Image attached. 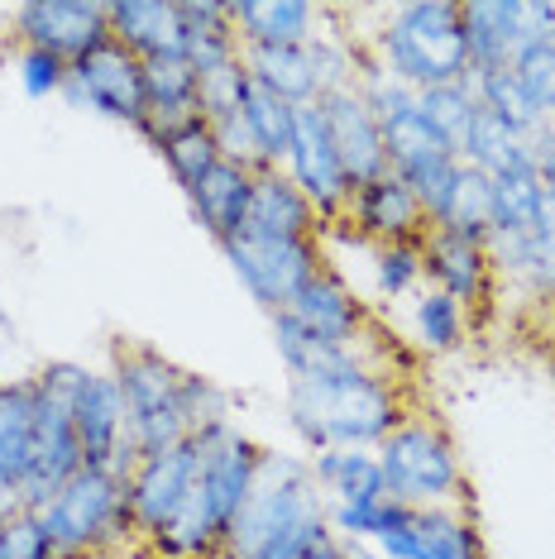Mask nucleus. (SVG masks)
Masks as SVG:
<instances>
[{
    "mask_svg": "<svg viewBox=\"0 0 555 559\" xmlns=\"http://www.w3.org/2000/svg\"><path fill=\"white\" fill-rule=\"evenodd\" d=\"M68 96L72 106H86L106 120L120 124H144L149 120V96H144V62L116 39L92 48L68 68Z\"/></svg>",
    "mask_w": 555,
    "mask_h": 559,
    "instance_id": "nucleus-10",
    "label": "nucleus"
},
{
    "mask_svg": "<svg viewBox=\"0 0 555 559\" xmlns=\"http://www.w3.org/2000/svg\"><path fill=\"white\" fill-rule=\"evenodd\" d=\"M460 24L470 72L512 68L522 53V0H464Z\"/></svg>",
    "mask_w": 555,
    "mask_h": 559,
    "instance_id": "nucleus-23",
    "label": "nucleus"
},
{
    "mask_svg": "<svg viewBox=\"0 0 555 559\" xmlns=\"http://www.w3.org/2000/svg\"><path fill=\"white\" fill-rule=\"evenodd\" d=\"M416 106H422V116L432 120V130L446 139L450 148H460L464 130H470L479 116L474 82H450V86H432V92H416Z\"/></svg>",
    "mask_w": 555,
    "mask_h": 559,
    "instance_id": "nucleus-37",
    "label": "nucleus"
},
{
    "mask_svg": "<svg viewBox=\"0 0 555 559\" xmlns=\"http://www.w3.org/2000/svg\"><path fill=\"white\" fill-rule=\"evenodd\" d=\"M34 464V378L0 383V483L20 488Z\"/></svg>",
    "mask_w": 555,
    "mask_h": 559,
    "instance_id": "nucleus-29",
    "label": "nucleus"
},
{
    "mask_svg": "<svg viewBox=\"0 0 555 559\" xmlns=\"http://www.w3.org/2000/svg\"><path fill=\"white\" fill-rule=\"evenodd\" d=\"M402 502L393 498H378V502H331V531L340 540H355V545H378L388 531L398 526Z\"/></svg>",
    "mask_w": 555,
    "mask_h": 559,
    "instance_id": "nucleus-39",
    "label": "nucleus"
},
{
    "mask_svg": "<svg viewBox=\"0 0 555 559\" xmlns=\"http://www.w3.org/2000/svg\"><path fill=\"white\" fill-rule=\"evenodd\" d=\"M15 78H20V86H24V96L48 100V96L68 92V62L54 58V53H39V48H20Z\"/></svg>",
    "mask_w": 555,
    "mask_h": 559,
    "instance_id": "nucleus-44",
    "label": "nucleus"
},
{
    "mask_svg": "<svg viewBox=\"0 0 555 559\" xmlns=\"http://www.w3.org/2000/svg\"><path fill=\"white\" fill-rule=\"evenodd\" d=\"M321 116H326V124H331L335 154H340V163H345V177H350V192L388 173L383 124H378V116L364 106V96L355 92V86H350V92L326 96L321 100Z\"/></svg>",
    "mask_w": 555,
    "mask_h": 559,
    "instance_id": "nucleus-19",
    "label": "nucleus"
},
{
    "mask_svg": "<svg viewBox=\"0 0 555 559\" xmlns=\"http://www.w3.org/2000/svg\"><path fill=\"white\" fill-rule=\"evenodd\" d=\"M283 173L302 187V197L317 206L321 225H335L350 206V177H345V163L335 154V139H331V124L321 116V100L317 106H297V120H293V144H287V158H283Z\"/></svg>",
    "mask_w": 555,
    "mask_h": 559,
    "instance_id": "nucleus-12",
    "label": "nucleus"
},
{
    "mask_svg": "<svg viewBox=\"0 0 555 559\" xmlns=\"http://www.w3.org/2000/svg\"><path fill=\"white\" fill-rule=\"evenodd\" d=\"M378 468H383L388 498L402 507H456L464 498V468L456 454V440L436 416L408 412L393 436L378 444Z\"/></svg>",
    "mask_w": 555,
    "mask_h": 559,
    "instance_id": "nucleus-7",
    "label": "nucleus"
},
{
    "mask_svg": "<svg viewBox=\"0 0 555 559\" xmlns=\"http://www.w3.org/2000/svg\"><path fill=\"white\" fill-rule=\"evenodd\" d=\"M192 440L201 444L197 483L187 492L182 512L173 516V526L158 540H149V550L163 559H221L231 521L239 516V507H245L249 488L259 478V464H263V450L235 421L211 426Z\"/></svg>",
    "mask_w": 555,
    "mask_h": 559,
    "instance_id": "nucleus-3",
    "label": "nucleus"
},
{
    "mask_svg": "<svg viewBox=\"0 0 555 559\" xmlns=\"http://www.w3.org/2000/svg\"><path fill=\"white\" fill-rule=\"evenodd\" d=\"M388 559H484L474 526L456 507H402L398 526L378 540Z\"/></svg>",
    "mask_w": 555,
    "mask_h": 559,
    "instance_id": "nucleus-18",
    "label": "nucleus"
},
{
    "mask_svg": "<svg viewBox=\"0 0 555 559\" xmlns=\"http://www.w3.org/2000/svg\"><path fill=\"white\" fill-rule=\"evenodd\" d=\"M488 259H494V273H508L522 287H532L536 297H551L555 292V225L546 221L541 230H527V235H488Z\"/></svg>",
    "mask_w": 555,
    "mask_h": 559,
    "instance_id": "nucleus-28",
    "label": "nucleus"
},
{
    "mask_svg": "<svg viewBox=\"0 0 555 559\" xmlns=\"http://www.w3.org/2000/svg\"><path fill=\"white\" fill-rule=\"evenodd\" d=\"M144 96H149V120L139 124V134H144L149 144H158V134H168L201 116V78L192 72L187 58L144 62Z\"/></svg>",
    "mask_w": 555,
    "mask_h": 559,
    "instance_id": "nucleus-26",
    "label": "nucleus"
},
{
    "mask_svg": "<svg viewBox=\"0 0 555 559\" xmlns=\"http://www.w3.org/2000/svg\"><path fill=\"white\" fill-rule=\"evenodd\" d=\"M235 277L263 311H287L297 292L311 283V273L326 263L321 239H278V235H249L239 230L231 245H221Z\"/></svg>",
    "mask_w": 555,
    "mask_h": 559,
    "instance_id": "nucleus-8",
    "label": "nucleus"
},
{
    "mask_svg": "<svg viewBox=\"0 0 555 559\" xmlns=\"http://www.w3.org/2000/svg\"><path fill=\"white\" fill-rule=\"evenodd\" d=\"M532 154H536V182L546 201L555 206V124H546L536 139H532Z\"/></svg>",
    "mask_w": 555,
    "mask_h": 559,
    "instance_id": "nucleus-46",
    "label": "nucleus"
},
{
    "mask_svg": "<svg viewBox=\"0 0 555 559\" xmlns=\"http://www.w3.org/2000/svg\"><path fill=\"white\" fill-rule=\"evenodd\" d=\"M287 421L311 454L378 450L383 436L408 421V402L393 373L369 359L321 378H287Z\"/></svg>",
    "mask_w": 555,
    "mask_h": 559,
    "instance_id": "nucleus-1",
    "label": "nucleus"
},
{
    "mask_svg": "<svg viewBox=\"0 0 555 559\" xmlns=\"http://www.w3.org/2000/svg\"><path fill=\"white\" fill-rule=\"evenodd\" d=\"M255 168H239V163H216L201 182L187 192V201H192L197 221L206 225V235L216 239V245H231V239L245 230L249 221V197H255Z\"/></svg>",
    "mask_w": 555,
    "mask_h": 559,
    "instance_id": "nucleus-25",
    "label": "nucleus"
},
{
    "mask_svg": "<svg viewBox=\"0 0 555 559\" xmlns=\"http://www.w3.org/2000/svg\"><path fill=\"white\" fill-rule=\"evenodd\" d=\"M374 58L408 82L412 92L470 82V53H464L460 0H408L383 15L374 34Z\"/></svg>",
    "mask_w": 555,
    "mask_h": 559,
    "instance_id": "nucleus-4",
    "label": "nucleus"
},
{
    "mask_svg": "<svg viewBox=\"0 0 555 559\" xmlns=\"http://www.w3.org/2000/svg\"><path fill=\"white\" fill-rule=\"evenodd\" d=\"M488 192H494V235H527L551 221V201L536 182V168L488 177Z\"/></svg>",
    "mask_w": 555,
    "mask_h": 559,
    "instance_id": "nucleus-32",
    "label": "nucleus"
},
{
    "mask_svg": "<svg viewBox=\"0 0 555 559\" xmlns=\"http://www.w3.org/2000/svg\"><path fill=\"white\" fill-rule=\"evenodd\" d=\"M0 559H58V545L39 512H20L0 526Z\"/></svg>",
    "mask_w": 555,
    "mask_h": 559,
    "instance_id": "nucleus-43",
    "label": "nucleus"
},
{
    "mask_svg": "<svg viewBox=\"0 0 555 559\" xmlns=\"http://www.w3.org/2000/svg\"><path fill=\"white\" fill-rule=\"evenodd\" d=\"M293 120H297V106H287V100H278L269 86L245 78V86H239V124H245L249 139H255L259 173L283 168L287 144H293Z\"/></svg>",
    "mask_w": 555,
    "mask_h": 559,
    "instance_id": "nucleus-27",
    "label": "nucleus"
},
{
    "mask_svg": "<svg viewBox=\"0 0 555 559\" xmlns=\"http://www.w3.org/2000/svg\"><path fill=\"white\" fill-rule=\"evenodd\" d=\"M307 53H311V72H317V92H321V100L326 96H335V92H350L355 86V78H359V48L345 39L340 29H331V34H317V39L307 44Z\"/></svg>",
    "mask_w": 555,
    "mask_h": 559,
    "instance_id": "nucleus-38",
    "label": "nucleus"
},
{
    "mask_svg": "<svg viewBox=\"0 0 555 559\" xmlns=\"http://www.w3.org/2000/svg\"><path fill=\"white\" fill-rule=\"evenodd\" d=\"M512 78L527 92V100L536 106V116L555 124V39L522 48L512 62Z\"/></svg>",
    "mask_w": 555,
    "mask_h": 559,
    "instance_id": "nucleus-41",
    "label": "nucleus"
},
{
    "mask_svg": "<svg viewBox=\"0 0 555 559\" xmlns=\"http://www.w3.org/2000/svg\"><path fill=\"white\" fill-rule=\"evenodd\" d=\"M110 39L130 48L139 62L187 58V20L178 0H110Z\"/></svg>",
    "mask_w": 555,
    "mask_h": 559,
    "instance_id": "nucleus-20",
    "label": "nucleus"
},
{
    "mask_svg": "<svg viewBox=\"0 0 555 559\" xmlns=\"http://www.w3.org/2000/svg\"><path fill=\"white\" fill-rule=\"evenodd\" d=\"M432 230H446V235H460V239H479V245H488V235H494V192H488V177L464 168L460 163V177H456V192H450L446 211H440V221Z\"/></svg>",
    "mask_w": 555,
    "mask_h": 559,
    "instance_id": "nucleus-34",
    "label": "nucleus"
},
{
    "mask_svg": "<svg viewBox=\"0 0 555 559\" xmlns=\"http://www.w3.org/2000/svg\"><path fill=\"white\" fill-rule=\"evenodd\" d=\"M340 221L350 225L355 239H369L374 249L383 245H422L432 235V221H426L422 201L398 173H383L374 182H364L350 192V206Z\"/></svg>",
    "mask_w": 555,
    "mask_h": 559,
    "instance_id": "nucleus-15",
    "label": "nucleus"
},
{
    "mask_svg": "<svg viewBox=\"0 0 555 559\" xmlns=\"http://www.w3.org/2000/svg\"><path fill=\"white\" fill-rule=\"evenodd\" d=\"M311 474H317L321 492L331 502H378L388 498L383 468H378L374 450H321L311 454Z\"/></svg>",
    "mask_w": 555,
    "mask_h": 559,
    "instance_id": "nucleus-30",
    "label": "nucleus"
},
{
    "mask_svg": "<svg viewBox=\"0 0 555 559\" xmlns=\"http://www.w3.org/2000/svg\"><path fill=\"white\" fill-rule=\"evenodd\" d=\"M197 460H201V444L187 436L178 444L158 454H144L134 464V474L125 478V492H130V516H134V536L139 540H158L163 531L173 526V516L182 512L187 492L197 483Z\"/></svg>",
    "mask_w": 555,
    "mask_h": 559,
    "instance_id": "nucleus-11",
    "label": "nucleus"
},
{
    "mask_svg": "<svg viewBox=\"0 0 555 559\" xmlns=\"http://www.w3.org/2000/svg\"><path fill=\"white\" fill-rule=\"evenodd\" d=\"M245 72L287 106H317L321 100L307 48H245Z\"/></svg>",
    "mask_w": 555,
    "mask_h": 559,
    "instance_id": "nucleus-31",
    "label": "nucleus"
},
{
    "mask_svg": "<svg viewBox=\"0 0 555 559\" xmlns=\"http://www.w3.org/2000/svg\"><path fill=\"white\" fill-rule=\"evenodd\" d=\"M426 277L422 269V245H383L374 249V283L383 297H408Z\"/></svg>",
    "mask_w": 555,
    "mask_h": 559,
    "instance_id": "nucleus-42",
    "label": "nucleus"
},
{
    "mask_svg": "<svg viewBox=\"0 0 555 559\" xmlns=\"http://www.w3.org/2000/svg\"><path fill=\"white\" fill-rule=\"evenodd\" d=\"M474 100H479V110H488L498 124H508V130L517 134V139H532L546 130L551 120H541L536 116V106L527 100V92L517 86V78H512V68H498V72H474Z\"/></svg>",
    "mask_w": 555,
    "mask_h": 559,
    "instance_id": "nucleus-33",
    "label": "nucleus"
},
{
    "mask_svg": "<svg viewBox=\"0 0 555 559\" xmlns=\"http://www.w3.org/2000/svg\"><path fill=\"white\" fill-rule=\"evenodd\" d=\"M15 39L20 48H39L72 68L110 39V20L101 0H24L15 10Z\"/></svg>",
    "mask_w": 555,
    "mask_h": 559,
    "instance_id": "nucleus-13",
    "label": "nucleus"
},
{
    "mask_svg": "<svg viewBox=\"0 0 555 559\" xmlns=\"http://www.w3.org/2000/svg\"><path fill=\"white\" fill-rule=\"evenodd\" d=\"M555 39V0H522V48Z\"/></svg>",
    "mask_w": 555,
    "mask_h": 559,
    "instance_id": "nucleus-45",
    "label": "nucleus"
},
{
    "mask_svg": "<svg viewBox=\"0 0 555 559\" xmlns=\"http://www.w3.org/2000/svg\"><path fill=\"white\" fill-rule=\"evenodd\" d=\"M110 378L125 397V436L139 450V460L192 436V426H187V368H178L168 354H158L154 345H116Z\"/></svg>",
    "mask_w": 555,
    "mask_h": 559,
    "instance_id": "nucleus-6",
    "label": "nucleus"
},
{
    "mask_svg": "<svg viewBox=\"0 0 555 559\" xmlns=\"http://www.w3.org/2000/svg\"><path fill=\"white\" fill-rule=\"evenodd\" d=\"M158 154L163 163H168V173L178 177V187L182 192H192V187L206 177L211 168L221 163V148H216V130H211L206 120H187L178 124V130H168V134H158Z\"/></svg>",
    "mask_w": 555,
    "mask_h": 559,
    "instance_id": "nucleus-35",
    "label": "nucleus"
},
{
    "mask_svg": "<svg viewBox=\"0 0 555 559\" xmlns=\"http://www.w3.org/2000/svg\"><path fill=\"white\" fill-rule=\"evenodd\" d=\"M326 20L331 10L311 0H235L231 5L239 48H307Z\"/></svg>",
    "mask_w": 555,
    "mask_h": 559,
    "instance_id": "nucleus-21",
    "label": "nucleus"
},
{
    "mask_svg": "<svg viewBox=\"0 0 555 559\" xmlns=\"http://www.w3.org/2000/svg\"><path fill=\"white\" fill-rule=\"evenodd\" d=\"M355 92L364 96V106H369L374 116H378V124H388V120H398V116H408V110H416V92H412L408 82H398L393 72H388L374 53L359 58Z\"/></svg>",
    "mask_w": 555,
    "mask_h": 559,
    "instance_id": "nucleus-40",
    "label": "nucleus"
},
{
    "mask_svg": "<svg viewBox=\"0 0 555 559\" xmlns=\"http://www.w3.org/2000/svg\"><path fill=\"white\" fill-rule=\"evenodd\" d=\"M383 144H388V173H398L402 182L412 187L416 201H422V211H426V221L436 225L450 192H456L460 154L432 130V120L422 116V106L408 110V116H398V120H388Z\"/></svg>",
    "mask_w": 555,
    "mask_h": 559,
    "instance_id": "nucleus-9",
    "label": "nucleus"
},
{
    "mask_svg": "<svg viewBox=\"0 0 555 559\" xmlns=\"http://www.w3.org/2000/svg\"><path fill=\"white\" fill-rule=\"evenodd\" d=\"M551 225H555V206H551Z\"/></svg>",
    "mask_w": 555,
    "mask_h": 559,
    "instance_id": "nucleus-50",
    "label": "nucleus"
},
{
    "mask_svg": "<svg viewBox=\"0 0 555 559\" xmlns=\"http://www.w3.org/2000/svg\"><path fill=\"white\" fill-rule=\"evenodd\" d=\"M307 559H355V545H350V540H340V536H331V540L321 545V550H311Z\"/></svg>",
    "mask_w": 555,
    "mask_h": 559,
    "instance_id": "nucleus-48",
    "label": "nucleus"
},
{
    "mask_svg": "<svg viewBox=\"0 0 555 559\" xmlns=\"http://www.w3.org/2000/svg\"><path fill=\"white\" fill-rule=\"evenodd\" d=\"M422 269L426 283L446 297H456L464 311H484L494 301V259H488V245L479 239H460L446 230H432L422 239Z\"/></svg>",
    "mask_w": 555,
    "mask_h": 559,
    "instance_id": "nucleus-17",
    "label": "nucleus"
},
{
    "mask_svg": "<svg viewBox=\"0 0 555 559\" xmlns=\"http://www.w3.org/2000/svg\"><path fill=\"white\" fill-rule=\"evenodd\" d=\"M412 330L426 354H456L464 345V335H470V311L456 297H446V292L426 287L412 301Z\"/></svg>",
    "mask_w": 555,
    "mask_h": 559,
    "instance_id": "nucleus-36",
    "label": "nucleus"
},
{
    "mask_svg": "<svg viewBox=\"0 0 555 559\" xmlns=\"http://www.w3.org/2000/svg\"><path fill=\"white\" fill-rule=\"evenodd\" d=\"M24 512V498H20V488H10V483H0V526H5L10 516H20Z\"/></svg>",
    "mask_w": 555,
    "mask_h": 559,
    "instance_id": "nucleus-47",
    "label": "nucleus"
},
{
    "mask_svg": "<svg viewBox=\"0 0 555 559\" xmlns=\"http://www.w3.org/2000/svg\"><path fill=\"white\" fill-rule=\"evenodd\" d=\"M287 316H293L302 330H311L317 340L340 345V349H364V340H369V311H364V301L350 292V283L331 263H321V269L311 273V283L297 292Z\"/></svg>",
    "mask_w": 555,
    "mask_h": 559,
    "instance_id": "nucleus-16",
    "label": "nucleus"
},
{
    "mask_svg": "<svg viewBox=\"0 0 555 559\" xmlns=\"http://www.w3.org/2000/svg\"><path fill=\"white\" fill-rule=\"evenodd\" d=\"M72 430H78L82 460L110 468L116 450L130 440L125 436V397L110 373H96V368L86 373V383L78 388V397H72Z\"/></svg>",
    "mask_w": 555,
    "mask_h": 559,
    "instance_id": "nucleus-22",
    "label": "nucleus"
},
{
    "mask_svg": "<svg viewBox=\"0 0 555 559\" xmlns=\"http://www.w3.org/2000/svg\"><path fill=\"white\" fill-rule=\"evenodd\" d=\"M546 301H551V321H555V292H551V297H546Z\"/></svg>",
    "mask_w": 555,
    "mask_h": 559,
    "instance_id": "nucleus-49",
    "label": "nucleus"
},
{
    "mask_svg": "<svg viewBox=\"0 0 555 559\" xmlns=\"http://www.w3.org/2000/svg\"><path fill=\"white\" fill-rule=\"evenodd\" d=\"M39 516L58 545V559H106L139 540L125 478L101 464H82Z\"/></svg>",
    "mask_w": 555,
    "mask_h": 559,
    "instance_id": "nucleus-5",
    "label": "nucleus"
},
{
    "mask_svg": "<svg viewBox=\"0 0 555 559\" xmlns=\"http://www.w3.org/2000/svg\"><path fill=\"white\" fill-rule=\"evenodd\" d=\"M82 464L86 460H82L78 430H72V402L48 397L34 383V464H29V478L20 483L24 512H44Z\"/></svg>",
    "mask_w": 555,
    "mask_h": 559,
    "instance_id": "nucleus-14",
    "label": "nucleus"
},
{
    "mask_svg": "<svg viewBox=\"0 0 555 559\" xmlns=\"http://www.w3.org/2000/svg\"><path fill=\"white\" fill-rule=\"evenodd\" d=\"M331 536V507L311 464L263 450L259 478L231 521L221 559H307Z\"/></svg>",
    "mask_w": 555,
    "mask_h": 559,
    "instance_id": "nucleus-2",
    "label": "nucleus"
},
{
    "mask_svg": "<svg viewBox=\"0 0 555 559\" xmlns=\"http://www.w3.org/2000/svg\"><path fill=\"white\" fill-rule=\"evenodd\" d=\"M249 235H278V239H321V215L302 197V187L283 168H263L255 177V197H249Z\"/></svg>",
    "mask_w": 555,
    "mask_h": 559,
    "instance_id": "nucleus-24",
    "label": "nucleus"
}]
</instances>
